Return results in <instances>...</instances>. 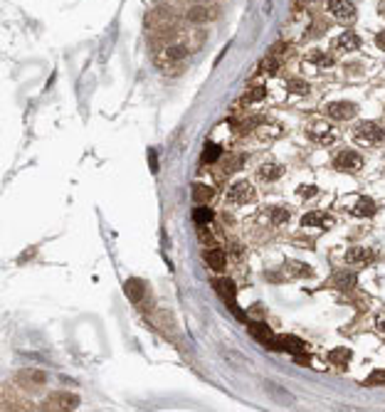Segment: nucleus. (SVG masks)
Returning <instances> with one entry per match:
<instances>
[{"mask_svg": "<svg viewBox=\"0 0 385 412\" xmlns=\"http://www.w3.org/2000/svg\"><path fill=\"white\" fill-rule=\"evenodd\" d=\"M383 136H385V131L378 121H360V124L353 128V139H356L358 143H366V146L380 143L383 141Z\"/></svg>", "mask_w": 385, "mask_h": 412, "instance_id": "1", "label": "nucleus"}, {"mask_svg": "<svg viewBox=\"0 0 385 412\" xmlns=\"http://www.w3.org/2000/svg\"><path fill=\"white\" fill-rule=\"evenodd\" d=\"M213 286L217 289V294H220V299H225V304H228L230 309L235 311V316L240 318V321H247V316H244V311H240L237 309V304H235V296H237V289H235V282L230 279V277H222V279H215Z\"/></svg>", "mask_w": 385, "mask_h": 412, "instance_id": "2", "label": "nucleus"}, {"mask_svg": "<svg viewBox=\"0 0 385 412\" xmlns=\"http://www.w3.org/2000/svg\"><path fill=\"white\" fill-rule=\"evenodd\" d=\"M358 114V104H353V101H331L326 106V116L328 119H333V121H351V119H356Z\"/></svg>", "mask_w": 385, "mask_h": 412, "instance_id": "3", "label": "nucleus"}, {"mask_svg": "<svg viewBox=\"0 0 385 412\" xmlns=\"http://www.w3.org/2000/svg\"><path fill=\"white\" fill-rule=\"evenodd\" d=\"M228 200L232 205H247V202H252L255 200V185L250 183V180H237L228 190Z\"/></svg>", "mask_w": 385, "mask_h": 412, "instance_id": "4", "label": "nucleus"}, {"mask_svg": "<svg viewBox=\"0 0 385 412\" xmlns=\"http://www.w3.org/2000/svg\"><path fill=\"white\" fill-rule=\"evenodd\" d=\"M333 166H336L338 171H356V168L363 166V158H360V153L353 151V148H341V151L333 156Z\"/></svg>", "mask_w": 385, "mask_h": 412, "instance_id": "5", "label": "nucleus"}, {"mask_svg": "<svg viewBox=\"0 0 385 412\" xmlns=\"http://www.w3.org/2000/svg\"><path fill=\"white\" fill-rule=\"evenodd\" d=\"M328 10L333 17H338L343 22H353V17H356V5L351 0H328Z\"/></svg>", "mask_w": 385, "mask_h": 412, "instance_id": "6", "label": "nucleus"}, {"mask_svg": "<svg viewBox=\"0 0 385 412\" xmlns=\"http://www.w3.org/2000/svg\"><path fill=\"white\" fill-rule=\"evenodd\" d=\"M267 348H271V351H286V353H291V355L304 353V343H301L297 336H282V338H271Z\"/></svg>", "mask_w": 385, "mask_h": 412, "instance_id": "7", "label": "nucleus"}, {"mask_svg": "<svg viewBox=\"0 0 385 412\" xmlns=\"http://www.w3.org/2000/svg\"><path fill=\"white\" fill-rule=\"evenodd\" d=\"M286 44L279 40V42H274L269 47V52H267V57L262 59V70L269 72V74H274V72L279 70V64H282V55H284Z\"/></svg>", "mask_w": 385, "mask_h": 412, "instance_id": "8", "label": "nucleus"}, {"mask_svg": "<svg viewBox=\"0 0 385 412\" xmlns=\"http://www.w3.org/2000/svg\"><path fill=\"white\" fill-rule=\"evenodd\" d=\"M360 47V37H358L356 32H341L336 40H333V50H338V52H353V50H358Z\"/></svg>", "mask_w": 385, "mask_h": 412, "instance_id": "9", "label": "nucleus"}, {"mask_svg": "<svg viewBox=\"0 0 385 412\" xmlns=\"http://www.w3.org/2000/svg\"><path fill=\"white\" fill-rule=\"evenodd\" d=\"M282 175H284V166H279V163H271V161L262 163V166L257 168V178H259V180H267V183H274V180H279Z\"/></svg>", "mask_w": 385, "mask_h": 412, "instance_id": "10", "label": "nucleus"}, {"mask_svg": "<svg viewBox=\"0 0 385 412\" xmlns=\"http://www.w3.org/2000/svg\"><path fill=\"white\" fill-rule=\"evenodd\" d=\"M205 264H208L213 271L222 274V269L228 267V255H225L220 247H213V249H208V252H205Z\"/></svg>", "mask_w": 385, "mask_h": 412, "instance_id": "11", "label": "nucleus"}, {"mask_svg": "<svg viewBox=\"0 0 385 412\" xmlns=\"http://www.w3.org/2000/svg\"><path fill=\"white\" fill-rule=\"evenodd\" d=\"M244 166V156H222L220 158V168H217V175L220 178H228L232 173H237Z\"/></svg>", "mask_w": 385, "mask_h": 412, "instance_id": "12", "label": "nucleus"}, {"mask_svg": "<svg viewBox=\"0 0 385 412\" xmlns=\"http://www.w3.org/2000/svg\"><path fill=\"white\" fill-rule=\"evenodd\" d=\"M77 405H79V398L72 393H55L52 400L47 402V407H55V410H72Z\"/></svg>", "mask_w": 385, "mask_h": 412, "instance_id": "13", "label": "nucleus"}, {"mask_svg": "<svg viewBox=\"0 0 385 412\" xmlns=\"http://www.w3.org/2000/svg\"><path fill=\"white\" fill-rule=\"evenodd\" d=\"M247 331H250V336H252L255 341L264 343V346H269V341L274 338V333L269 331V326L262 324V321H250V324H247Z\"/></svg>", "mask_w": 385, "mask_h": 412, "instance_id": "14", "label": "nucleus"}, {"mask_svg": "<svg viewBox=\"0 0 385 412\" xmlns=\"http://www.w3.org/2000/svg\"><path fill=\"white\" fill-rule=\"evenodd\" d=\"M17 383L25 385V387H42L47 383V375H44L42 370H22L17 375Z\"/></svg>", "mask_w": 385, "mask_h": 412, "instance_id": "15", "label": "nucleus"}, {"mask_svg": "<svg viewBox=\"0 0 385 412\" xmlns=\"http://www.w3.org/2000/svg\"><path fill=\"white\" fill-rule=\"evenodd\" d=\"M124 291H126L128 301L139 304V301H141V296L146 294V284H143V279H139V277H131V279H126V282H124Z\"/></svg>", "mask_w": 385, "mask_h": 412, "instance_id": "16", "label": "nucleus"}, {"mask_svg": "<svg viewBox=\"0 0 385 412\" xmlns=\"http://www.w3.org/2000/svg\"><path fill=\"white\" fill-rule=\"evenodd\" d=\"M215 15H217V10H215V8H208V5H195V8H190L188 20H190V22H210V20H215Z\"/></svg>", "mask_w": 385, "mask_h": 412, "instance_id": "17", "label": "nucleus"}, {"mask_svg": "<svg viewBox=\"0 0 385 412\" xmlns=\"http://www.w3.org/2000/svg\"><path fill=\"white\" fill-rule=\"evenodd\" d=\"M264 387L271 393V400H277V402H282V405H294V402H297V400L289 395V390L279 387V385L271 383V380H264Z\"/></svg>", "mask_w": 385, "mask_h": 412, "instance_id": "18", "label": "nucleus"}, {"mask_svg": "<svg viewBox=\"0 0 385 412\" xmlns=\"http://www.w3.org/2000/svg\"><path fill=\"white\" fill-rule=\"evenodd\" d=\"M368 259H371V249H366V247H351L346 252V262L348 264H366Z\"/></svg>", "mask_w": 385, "mask_h": 412, "instance_id": "19", "label": "nucleus"}, {"mask_svg": "<svg viewBox=\"0 0 385 412\" xmlns=\"http://www.w3.org/2000/svg\"><path fill=\"white\" fill-rule=\"evenodd\" d=\"M375 210H378V205H375L371 198H358L356 208H353V213L360 215V217H373Z\"/></svg>", "mask_w": 385, "mask_h": 412, "instance_id": "20", "label": "nucleus"}, {"mask_svg": "<svg viewBox=\"0 0 385 412\" xmlns=\"http://www.w3.org/2000/svg\"><path fill=\"white\" fill-rule=\"evenodd\" d=\"M213 195H215V190L210 185H200V183L193 185V200L195 202H208V200H213Z\"/></svg>", "mask_w": 385, "mask_h": 412, "instance_id": "21", "label": "nucleus"}, {"mask_svg": "<svg viewBox=\"0 0 385 412\" xmlns=\"http://www.w3.org/2000/svg\"><path fill=\"white\" fill-rule=\"evenodd\" d=\"M321 136H326L328 141H333V136H331V131H328V126H326V124H321V121H316L314 126L309 128V139H311V141H324Z\"/></svg>", "mask_w": 385, "mask_h": 412, "instance_id": "22", "label": "nucleus"}, {"mask_svg": "<svg viewBox=\"0 0 385 412\" xmlns=\"http://www.w3.org/2000/svg\"><path fill=\"white\" fill-rule=\"evenodd\" d=\"M328 215H324V213H309V215H304L301 217V225L304 227H316V225H331L326 220Z\"/></svg>", "mask_w": 385, "mask_h": 412, "instance_id": "23", "label": "nucleus"}, {"mask_svg": "<svg viewBox=\"0 0 385 412\" xmlns=\"http://www.w3.org/2000/svg\"><path fill=\"white\" fill-rule=\"evenodd\" d=\"M356 274L353 271H343V274H338L336 277V289H341V291H348V289H353L356 286Z\"/></svg>", "mask_w": 385, "mask_h": 412, "instance_id": "24", "label": "nucleus"}, {"mask_svg": "<svg viewBox=\"0 0 385 412\" xmlns=\"http://www.w3.org/2000/svg\"><path fill=\"white\" fill-rule=\"evenodd\" d=\"M220 158H222V146L208 143L205 151H202V161H205V163H215V161H220Z\"/></svg>", "mask_w": 385, "mask_h": 412, "instance_id": "25", "label": "nucleus"}, {"mask_svg": "<svg viewBox=\"0 0 385 412\" xmlns=\"http://www.w3.org/2000/svg\"><path fill=\"white\" fill-rule=\"evenodd\" d=\"M193 220H195L198 225H210V222H213V210H210L208 205L195 208V210H193Z\"/></svg>", "mask_w": 385, "mask_h": 412, "instance_id": "26", "label": "nucleus"}, {"mask_svg": "<svg viewBox=\"0 0 385 412\" xmlns=\"http://www.w3.org/2000/svg\"><path fill=\"white\" fill-rule=\"evenodd\" d=\"M328 358H331V363H336V365H343V368H346V365H348V360H351V351H348V348H333Z\"/></svg>", "mask_w": 385, "mask_h": 412, "instance_id": "27", "label": "nucleus"}, {"mask_svg": "<svg viewBox=\"0 0 385 412\" xmlns=\"http://www.w3.org/2000/svg\"><path fill=\"white\" fill-rule=\"evenodd\" d=\"M267 97V91H264V86H252V89H247L242 97V104H255V101H262Z\"/></svg>", "mask_w": 385, "mask_h": 412, "instance_id": "28", "label": "nucleus"}, {"mask_svg": "<svg viewBox=\"0 0 385 412\" xmlns=\"http://www.w3.org/2000/svg\"><path fill=\"white\" fill-rule=\"evenodd\" d=\"M267 215L271 217V222H274V225H284L286 220H289V210H286V208H269Z\"/></svg>", "mask_w": 385, "mask_h": 412, "instance_id": "29", "label": "nucleus"}, {"mask_svg": "<svg viewBox=\"0 0 385 412\" xmlns=\"http://www.w3.org/2000/svg\"><path fill=\"white\" fill-rule=\"evenodd\" d=\"M289 269H291L294 277H301V274H304V277H314V269H311L309 264H304V262H294V259H291V262H289Z\"/></svg>", "mask_w": 385, "mask_h": 412, "instance_id": "30", "label": "nucleus"}, {"mask_svg": "<svg viewBox=\"0 0 385 412\" xmlns=\"http://www.w3.org/2000/svg\"><path fill=\"white\" fill-rule=\"evenodd\" d=\"M363 385H366V387L385 385V370H373V373H371V378H366V380H363Z\"/></svg>", "mask_w": 385, "mask_h": 412, "instance_id": "31", "label": "nucleus"}, {"mask_svg": "<svg viewBox=\"0 0 385 412\" xmlns=\"http://www.w3.org/2000/svg\"><path fill=\"white\" fill-rule=\"evenodd\" d=\"M309 59H311L314 64H321V67H331V64H333V59L328 57L326 52H319V50H314V52L309 55Z\"/></svg>", "mask_w": 385, "mask_h": 412, "instance_id": "32", "label": "nucleus"}, {"mask_svg": "<svg viewBox=\"0 0 385 412\" xmlns=\"http://www.w3.org/2000/svg\"><path fill=\"white\" fill-rule=\"evenodd\" d=\"M289 91H294V94H309V84L294 77V79H289Z\"/></svg>", "mask_w": 385, "mask_h": 412, "instance_id": "33", "label": "nucleus"}, {"mask_svg": "<svg viewBox=\"0 0 385 412\" xmlns=\"http://www.w3.org/2000/svg\"><path fill=\"white\" fill-rule=\"evenodd\" d=\"M316 193H319V188H314V185H301L299 188L301 198H311V195H316Z\"/></svg>", "mask_w": 385, "mask_h": 412, "instance_id": "34", "label": "nucleus"}, {"mask_svg": "<svg viewBox=\"0 0 385 412\" xmlns=\"http://www.w3.org/2000/svg\"><path fill=\"white\" fill-rule=\"evenodd\" d=\"M148 163H151V171L156 173V171H158V153L153 151V148L148 151Z\"/></svg>", "mask_w": 385, "mask_h": 412, "instance_id": "35", "label": "nucleus"}, {"mask_svg": "<svg viewBox=\"0 0 385 412\" xmlns=\"http://www.w3.org/2000/svg\"><path fill=\"white\" fill-rule=\"evenodd\" d=\"M375 44H378V47L385 52V30H380V32L375 35Z\"/></svg>", "mask_w": 385, "mask_h": 412, "instance_id": "36", "label": "nucleus"}, {"mask_svg": "<svg viewBox=\"0 0 385 412\" xmlns=\"http://www.w3.org/2000/svg\"><path fill=\"white\" fill-rule=\"evenodd\" d=\"M378 328L385 333V316H380V318H378Z\"/></svg>", "mask_w": 385, "mask_h": 412, "instance_id": "37", "label": "nucleus"}]
</instances>
